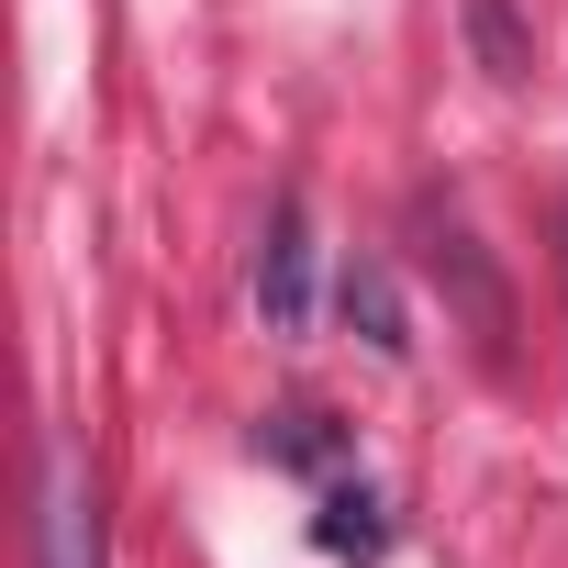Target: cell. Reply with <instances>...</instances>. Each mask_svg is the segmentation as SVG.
Segmentation results:
<instances>
[{"label": "cell", "instance_id": "obj_1", "mask_svg": "<svg viewBox=\"0 0 568 568\" xmlns=\"http://www.w3.org/2000/svg\"><path fill=\"white\" fill-rule=\"evenodd\" d=\"M424 267L446 278V302L468 313V346L501 368V357H513V291H501V267L479 256V234H468L457 212H424Z\"/></svg>", "mask_w": 568, "mask_h": 568}, {"label": "cell", "instance_id": "obj_2", "mask_svg": "<svg viewBox=\"0 0 568 568\" xmlns=\"http://www.w3.org/2000/svg\"><path fill=\"white\" fill-rule=\"evenodd\" d=\"M256 313H267V335L313 324V212L302 201H278L267 234H256Z\"/></svg>", "mask_w": 568, "mask_h": 568}, {"label": "cell", "instance_id": "obj_3", "mask_svg": "<svg viewBox=\"0 0 568 568\" xmlns=\"http://www.w3.org/2000/svg\"><path fill=\"white\" fill-rule=\"evenodd\" d=\"M34 568H101V513L79 490V468L45 446V513H34Z\"/></svg>", "mask_w": 568, "mask_h": 568}, {"label": "cell", "instance_id": "obj_4", "mask_svg": "<svg viewBox=\"0 0 568 568\" xmlns=\"http://www.w3.org/2000/svg\"><path fill=\"white\" fill-rule=\"evenodd\" d=\"M335 313H346V335H357L368 357H413V313H402V278H390L379 256H346V278H335Z\"/></svg>", "mask_w": 568, "mask_h": 568}, {"label": "cell", "instance_id": "obj_5", "mask_svg": "<svg viewBox=\"0 0 568 568\" xmlns=\"http://www.w3.org/2000/svg\"><path fill=\"white\" fill-rule=\"evenodd\" d=\"M468 45H479V68L513 90V79H535V34L513 23V0H468Z\"/></svg>", "mask_w": 568, "mask_h": 568}, {"label": "cell", "instance_id": "obj_6", "mask_svg": "<svg viewBox=\"0 0 568 568\" xmlns=\"http://www.w3.org/2000/svg\"><path fill=\"white\" fill-rule=\"evenodd\" d=\"M379 535H390V524H379V501H368V490H324V524H313V546H324V557H379Z\"/></svg>", "mask_w": 568, "mask_h": 568}, {"label": "cell", "instance_id": "obj_7", "mask_svg": "<svg viewBox=\"0 0 568 568\" xmlns=\"http://www.w3.org/2000/svg\"><path fill=\"white\" fill-rule=\"evenodd\" d=\"M278 468H335V424L313 413V402H291V413H267V435H256Z\"/></svg>", "mask_w": 568, "mask_h": 568}, {"label": "cell", "instance_id": "obj_8", "mask_svg": "<svg viewBox=\"0 0 568 568\" xmlns=\"http://www.w3.org/2000/svg\"><path fill=\"white\" fill-rule=\"evenodd\" d=\"M557 278H568V234H557Z\"/></svg>", "mask_w": 568, "mask_h": 568}]
</instances>
